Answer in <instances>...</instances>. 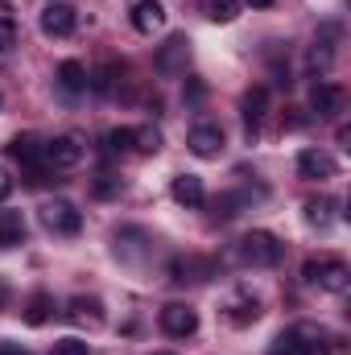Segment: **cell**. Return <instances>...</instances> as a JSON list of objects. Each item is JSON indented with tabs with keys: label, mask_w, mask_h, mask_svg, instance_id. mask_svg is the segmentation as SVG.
Here are the masks:
<instances>
[{
	"label": "cell",
	"mask_w": 351,
	"mask_h": 355,
	"mask_svg": "<svg viewBox=\"0 0 351 355\" xmlns=\"http://www.w3.org/2000/svg\"><path fill=\"white\" fill-rule=\"evenodd\" d=\"M331 211H335L331 198H310V202H306V219H310L314 227H327V223H331Z\"/></svg>",
	"instance_id": "d4e9b609"
},
{
	"label": "cell",
	"mask_w": 351,
	"mask_h": 355,
	"mask_svg": "<svg viewBox=\"0 0 351 355\" xmlns=\"http://www.w3.org/2000/svg\"><path fill=\"white\" fill-rule=\"evenodd\" d=\"M8 153L25 166V174H29V182L37 186V182H46V178L54 174V170H46V162H42V141L37 137H17L12 145H8Z\"/></svg>",
	"instance_id": "52a82bcc"
},
{
	"label": "cell",
	"mask_w": 351,
	"mask_h": 355,
	"mask_svg": "<svg viewBox=\"0 0 351 355\" xmlns=\"http://www.w3.org/2000/svg\"><path fill=\"white\" fill-rule=\"evenodd\" d=\"M50 314H54V297H50V293H33V297L25 302V322H29V327L50 322Z\"/></svg>",
	"instance_id": "ffe728a7"
},
{
	"label": "cell",
	"mask_w": 351,
	"mask_h": 355,
	"mask_svg": "<svg viewBox=\"0 0 351 355\" xmlns=\"http://www.w3.org/2000/svg\"><path fill=\"white\" fill-rule=\"evenodd\" d=\"M4 306H8V281L0 277V310H4Z\"/></svg>",
	"instance_id": "1f68e13d"
},
{
	"label": "cell",
	"mask_w": 351,
	"mask_h": 355,
	"mask_svg": "<svg viewBox=\"0 0 351 355\" xmlns=\"http://www.w3.org/2000/svg\"><path fill=\"white\" fill-rule=\"evenodd\" d=\"M331 58H335L331 42H314V50H310V71H327V67H331Z\"/></svg>",
	"instance_id": "4316f807"
},
{
	"label": "cell",
	"mask_w": 351,
	"mask_h": 355,
	"mask_svg": "<svg viewBox=\"0 0 351 355\" xmlns=\"http://www.w3.org/2000/svg\"><path fill=\"white\" fill-rule=\"evenodd\" d=\"M186 62H190V37H186V33H174V37L157 50V58H153V67H157L162 75H186Z\"/></svg>",
	"instance_id": "30bf717a"
},
{
	"label": "cell",
	"mask_w": 351,
	"mask_h": 355,
	"mask_svg": "<svg viewBox=\"0 0 351 355\" xmlns=\"http://www.w3.org/2000/svg\"><path fill=\"white\" fill-rule=\"evenodd\" d=\"M248 4H252V8H273L277 0H248Z\"/></svg>",
	"instance_id": "d6a6232c"
},
{
	"label": "cell",
	"mask_w": 351,
	"mask_h": 355,
	"mask_svg": "<svg viewBox=\"0 0 351 355\" xmlns=\"http://www.w3.org/2000/svg\"><path fill=\"white\" fill-rule=\"evenodd\" d=\"M17 46V17H12V4L0 0V54Z\"/></svg>",
	"instance_id": "603a6c76"
},
{
	"label": "cell",
	"mask_w": 351,
	"mask_h": 355,
	"mask_svg": "<svg viewBox=\"0 0 351 355\" xmlns=\"http://www.w3.org/2000/svg\"><path fill=\"white\" fill-rule=\"evenodd\" d=\"M58 87L67 91V95H83V91H87V67H83L79 58H67V62L58 67Z\"/></svg>",
	"instance_id": "d6986e66"
},
{
	"label": "cell",
	"mask_w": 351,
	"mask_h": 355,
	"mask_svg": "<svg viewBox=\"0 0 351 355\" xmlns=\"http://www.w3.org/2000/svg\"><path fill=\"white\" fill-rule=\"evenodd\" d=\"M128 17H132V29L137 33H157L166 25V4L162 0H132Z\"/></svg>",
	"instance_id": "5bb4252c"
},
{
	"label": "cell",
	"mask_w": 351,
	"mask_h": 355,
	"mask_svg": "<svg viewBox=\"0 0 351 355\" xmlns=\"http://www.w3.org/2000/svg\"><path fill=\"white\" fill-rule=\"evenodd\" d=\"M298 174L310 178V182H327V178L339 174V162L327 149H302L298 153Z\"/></svg>",
	"instance_id": "8fae6325"
},
{
	"label": "cell",
	"mask_w": 351,
	"mask_h": 355,
	"mask_svg": "<svg viewBox=\"0 0 351 355\" xmlns=\"http://www.w3.org/2000/svg\"><path fill=\"white\" fill-rule=\"evenodd\" d=\"M132 149H137V153H157V149H162V132H157L153 124L132 128Z\"/></svg>",
	"instance_id": "cb8c5ba5"
},
{
	"label": "cell",
	"mask_w": 351,
	"mask_h": 355,
	"mask_svg": "<svg viewBox=\"0 0 351 355\" xmlns=\"http://www.w3.org/2000/svg\"><path fill=\"white\" fill-rule=\"evenodd\" d=\"M50 355H91V347L83 339H58V343L50 347Z\"/></svg>",
	"instance_id": "83f0119b"
},
{
	"label": "cell",
	"mask_w": 351,
	"mask_h": 355,
	"mask_svg": "<svg viewBox=\"0 0 351 355\" xmlns=\"http://www.w3.org/2000/svg\"><path fill=\"white\" fill-rule=\"evenodd\" d=\"M67 318L75 322V327H103V302L99 297H71V306H67Z\"/></svg>",
	"instance_id": "2e32d148"
},
{
	"label": "cell",
	"mask_w": 351,
	"mask_h": 355,
	"mask_svg": "<svg viewBox=\"0 0 351 355\" xmlns=\"http://www.w3.org/2000/svg\"><path fill=\"white\" fill-rule=\"evenodd\" d=\"M162 355H166V352H162Z\"/></svg>",
	"instance_id": "836d02e7"
},
{
	"label": "cell",
	"mask_w": 351,
	"mask_h": 355,
	"mask_svg": "<svg viewBox=\"0 0 351 355\" xmlns=\"http://www.w3.org/2000/svg\"><path fill=\"white\" fill-rule=\"evenodd\" d=\"M103 145H108V153H128L132 149V128H112L103 137Z\"/></svg>",
	"instance_id": "484cf974"
},
{
	"label": "cell",
	"mask_w": 351,
	"mask_h": 355,
	"mask_svg": "<svg viewBox=\"0 0 351 355\" xmlns=\"http://www.w3.org/2000/svg\"><path fill=\"white\" fill-rule=\"evenodd\" d=\"M162 331H166L170 339H190V335L198 331V310H190L186 302H170V306L162 310Z\"/></svg>",
	"instance_id": "9c48e42d"
},
{
	"label": "cell",
	"mask_w": 351,
	"mask_h": 355,
	"mask_svg": "<svg viewBox=\"0 0 351 355\" xmlns=\"http://www.w3.org/2000/svg\"><path fill=\"white\" fill-rule=\"evenodd\" d=\"M25 215L21 211H12V207H4L0 211V248H17V244H25Z\"/></svg>",
	"instance_id": "ac0fdd59"
},
{
	"label": "cell",
	"mask_w": 351,
	"mask_h": 355,
	"mask_svg": "<svg viewBox=\"0 0 351 355\" xmlns=\"http://www.w3.org/2000/svg\"><path fill=\"white\" fill-rule=\"evenodd\" d=\"M186 145H190L194 157H219L223 153V128L219 124H194Z\"/></svg>",
	"instance_id": "4fadbf2b"
},
{
	"label": "cell",
	"mask_w": 351,
	"mask_h": 355,
	"mask_svg": "<svg viewBox=\"0 0 351 355\" xmlns=\"http://www.w3.org/2000/svg\"><path fill=\"white\" fill-rule=\"evenodd\" d=\"M335 339L323 331V327H314V322H293L289 331H281L277 339H273V347L268 355H331Z\"/></svg>",
	"instance_id": "6da1fadb"
},
{
	"label": "cell",
	"mask_w": 351,
	"mask_h": 355,
	"mask_svg": "<svg viewBox=\"0 0 351 355\" xmlns=\"http://www.w3.org/2000/svg\"><path fill=\"white\" fill-rule=\"evenodd\" d=\"M116 75H120V67H116V62H99V67L87 75V87L95 91V95H112V87H116Z\"/></svg>",
	"instance_id": "44dd1931"
},
{
	"label": "cell",
	"mask_w": 351,
	"mask_h": 355,
	"mask_svg": "<svg viewBox=\"0 0 351 355\" xmlns=\"http://www.w3.org/2000/svg\"><path fill=\"white\" fill-rule=\"evenodd\" d=\"M42 223H46V232H54V236H79V232H83V211H79L75 202H67V198H50V202L42 207Z\"/></svg>",
	"instance_id": "277c9868"
},
{
	"label": "cell",
	"mask_w": 351,
	"mask_h": 355,
	"mask_svg": "<svg viewBox=\"0 0 351 355\" xmlns=\"http://www.w3.org/2000/svg\"><path fill=\"white\" fill-rule=\"evenodd\" d=\"M257 318H261V297H257V293L240 289V293L228 297V322H232V327H248V322H257Z\"/></svg>",
	"instance_id": "9a60e30c"
},
{
	"label": "cell",
	"mask_w": 351,
	"mask_h": 355,
	"mask_svg": "<svg viewBox=\"0 0 351 355\" xmlns=\"http://www.w3.org/2000/svg\"><path fill=\"white\" fill-rule=\"evenodd\" d=\"M236 257H240V265L273 268L281 257H285V244H281L273 232H248V236L236 240Z\"/></svg>",
	"instance_id": "7a4b0ae2"
},
{
	"label": "cell",
	"mask_w": 351,
	"mask_h": 355,
	"mask_svg": "<svg viewBox=\"0 0 351 355\" xmlns=\"http://www.w3.org/2000/svg\"><path fill=\"white\" fill-rule=\"evenodd\" d=\"M37 25H42L46 37H71L75 25H79V12H75V4H67V0H50V4L42 8Z\"/></svg>",
	"instance_id": "8992f818"
},
{
	"label": "cell",
	"mask_w": 351,
	"mask_h": 355,
	"mask_svg": "<svg viewBox=\"0 0 351 355\" xmlns=\"http://www.w3.org/2000/svg\"><path fill=\"white\" fill-rule=\"evenodd\" d=\"M170 194H174L178 207H203L207 202V190H203V178L198 174H178Z\"/></svg>",
	"instance_id": "e0dca14e"
},
{
	"label": "cell",
	"mask_w": 351,
	"mask_h": 355,
	"mask_svg": "<svg viewBox=\"0 0 351 355\" xmlns=\"http://www.w3.org/2000/svg\"><path fill=\"white\" fill-rule=\"evenodd\" d=\"M240 116H244V132H248V141L257 137V128H261V120L268 116V87H248L244 91V99H240Z\"/></svg>",
	"instance_id": "7c38bea8"
},
{
	"label": "cell",
	"mask_w": 351,
	"mask_h": 355,
	"mask_svg": "<svg viewBox=\"0 0 351 355\" xmlns=\"http://www.w3.org/2000/svg\"><path fill=\"white\" fill-rule=\"evenodd\" d=\"M310 107H314L318 120H335L348 107V91L339 87V83H314L310 87Z\"/></svg>",
	"instance_id": "ba28073f"
},
{
	"label": "cell",
	"mask_w": 351,
	"mask_h": 355,
	"mask_svg": "<svg viewBox=\"0 0 351 355\" xmlns=\"http://www.w3.org/2000/svg\"><path fill=\"white\" fill-rule=\"evenodd\" d=\"M0 355H29L25 347H17V343H0Z\"/></svg>",
	"instance_id": "4dcf8cb0"
},
{
	"label": "cell",
	"mask_w": 351,
	"mask_h": 355,
	"mask_svg": "<svg viewBox=\"0 0 351 355\" xmlns=\"http://www.w3.org/2000/svg\"><path fill=\"white\" fill-rule=\"evenodd\" d=\"M302 277H306V285H318V289H327V293H343L351 285V268H348V261H339V257L306 261Z\"/></svg>",
	"instance_id": "3957f363"
},
{
	"label": "cell",
	"mask_w": 351,
	"mask_h": 355,
	"mask_svg": "<svg viewBox=\"0 0 351 355\" xmlns=\"http://www.w3.org/2000/svg\"><path fill=\"white\" fill-rule=\"evenodd\" d=\"M198 4H203V12H207L211 21H219V25H228V21L240 17V0H198Z\"/></svg>",
	"instance_id": "7402d4cb"
},
{
	"label": "cell",
	"mask_w": 351,
	"mask_h": 355,
	"mask_svg": "<svg viewBox=\"0 0 351 355\" xmlns=\"http://www.w3.org/2000/svg\"><path fill=\"white\" fill-rule=\"evenodd\" d=\"M83 141L79 137H54V141H42V162H46V170H75L79 162H83Z\"/></svg>",
	"instance_id": "5b68a950"
},
{
	"label": "cell",
	"mask_w": 351,
	"mask_h": 355,
	"mask_svg": "<svg viewBox=\"0 0 351 355\" xmlns=\"http://www.w3.org/2000/svg\"><path fill=\"white\" fill-rule=\"evenodd\" d=\"M116 190H120V182H116V178H112V174H99V182H95V194H103V198H108V194H116Z\"/></svg>",
	"instance_id": "f1b7e54d"
},
{
	"label": "cell",
	"mask_w": 351,
	"mask_h": 355,
	"mask_svg": "<svg viewBox=\"0 0 351 355\" xmlns=\"http://www.w3.org/2000/svg\"><path fill=\"white\" fill-rule=\"evenodd\" d=\"M12 194V178H8V170H0V198H8Z\"/></svg>",
	"instance_id": "f546056e"
}]
</instances>
